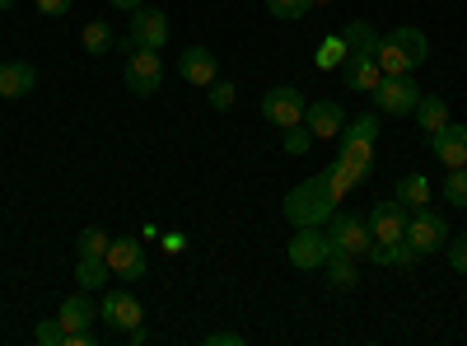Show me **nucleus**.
<instances>
[{"mask_svg": "<svg viewBox=\"0 0 467 346\" xmlns=\"http://www.w3.org/2000/svg\"><path fill=\"white\" fill-rule=\"evenodd\" d=\"M337 206H341V197H337V187L327 183V173H314V178H304L299 187L285 192V206L281 211L299 229V225H327Z\"/></svg>", "mask_w": 467, "mask_h": 346, "instance_id": "1", "label": "nucleus"}, {"mask_svg": "<svg viewBox=\"0 0 467 346\" xmlns=\"http://www.w3.org/2000/svg\"><path fill=\"white\" fill-rule=\"evenodd\" d=\"M327 239H332V253H346V257H365L369 244H374L369 220L356 215V211H341V206H337L332 220H327Z\"/></svg>", "mask_w": 467, "mask_h": 346, "instance_id": "2", "label": "nucleus"}, {"mask_svg": "<svg viewBox=\"0 0 467 346\" xmlns=\"http://www.w3.org/2000/svg\"><path fill=\"white\" fill-rule=\"evenodd\" d=\"M449 220L440 215V211H431V206H420V211H411V220H407V244L416 248V257H431V253H444V244H449Z\"/></svg>", "mask_w": 467, "mask_h": 346, "instance_id": "3", "label": "nucleus"}, {"mask_svg": "<svg viewBox=\"0 0 467 346\" xmlns=\"http://www.w3.org/2000/svg\"><path fill=\"white\" fill-rule=\"evenodd\" d=\"M374 108L388 112V118H411V108L420 103V85L411 80V75H383V80L369 89Z\"/></svg>", "mask_w": 467, "mask_h": 346, "instance_id": "4", "label": "nucleus"}, {"mask_svg": "<svg viewBox=\"0 0 467 346\" xmlns=\"http://www.w3.org/2000/svg\"><path fill=\"white\" fill-rule=\"evenodd\" d=\"M327 257H332L327 225H299L295 239H290V267H299V272H314V267H327Z\"/></svg>", "mask_w": 467, "mask_h": 346, "instance_id": "5", "label": "nucleus"}, {"mask_svg": "<svg viewBox=\"0 0 467 346\" xmlns=\"http://www.w3.org/2000/svg\"><path fill=\"white\" fill-rule=\"evenodd\" d=\"M127 89L136 99H150V94L164 89V61H160V52L131 47V57H127Z\"/></svg>", "mask_w": 467, "mask_h": 346, "instance_id": "6", "label": "nucleus"}, {"mask_svg": "<svg viewBox=\"0 0 467 346\" xmlns=\"http://www.w3.org/2000/svg\"><path fill=\"white\" fill-rule=\"evenodd\" d=\"M304 108H308V103H304V94H299L295 85H276V89L262 94V118H266L271 127H281V131L304 122Z\"/></svg>", "mask_w": 467, "mask_h": 346, "instance_id": "7", "label": "nucleus"}, {"mask_svg": "<svg viewBox=\"0 0 467 346\" xmlns=\"http://www.w3.org/2000/svg\"><path fill=\"white\" fill-rule=\"evenodd\" d=\"M99 319H103L112 332H131V328L145 323V309H140V299H136L131 290H108V295L99 299Z\"/></svg>", "mask_w": 467, "mask_h": 346, "instance_id": "8", "label": "nucleus"}, {"mask_svg": "<svg viewBox=\"0 0 467 346\" xmlns=\"http://www.w3.org/2000/svg\"><path fill=\"white\" fill-rule=\"evenodd\" d=\"M365 220H369V235H374L379 244H398V239H407V220H411V211L393 197V202H374V211H369Z\"/></svg>", "mask_w": 467, "mask_h": 346, "instance_id": "9", "label": "nucleus"}, {"mask_svg": "<svg viewBox=\"0 0 467 346\" xmlns=\"http://www.w3.org/2000/svg\"><path fill=\"white\" fill-rule=\"evenodd\" d=\"M131 43L136 47H150V52H164V43H169V15L164 10H150V5H140V10H131Z\"/></svg>", "mask_w": 467, "mask_h": 346, "instance_id": "10", "label": "nucleus"}, {"mask_svg": "<svg viewBox=\"0 0 467 346\" xmlns=\"http://www.w3.org/2000/svg\"><path fill=\"white\" fill-rule=\"evenodd\" d=\"M103 257H108V267H112V277H122V281H140L145 267H150L140 239H112Z\"/></svg>", "mask_w": 467, "mask_h": 346, "instance_id": "11", "label": "nucleus"}, {"mask_svg": "<svg viewBox=\"0 0 467 346\" xmlns=\"http://www.w3.org/2000/svg\"><path fill=\"white\" fill-rule=\"evenodd\" d=\"M425 141H431V155L444 169H462L467 164V127L462 122H444L435 136H425Z\"/></svg>", "mask_w": 467, "mask_h": 346, "instance_id": "12", "label": "nucleus"}, {"mask_svg": "<svg viewBox=\"0 0 467 346\" xmlns=\"http://www.w3.org/2000/svg\"><path fill=\"white\" fill-rule=\"evenodd\" d=\"M341 80H346V89L369 94V89L383 80V70H379L374 52H346V61H341Z\"/></svg>", "mask_w": 467, "mask_h": 346, "instance_id": "13", "label": "nucleus"}, {"mask_svg": "<svg viewBox=\"0 0 467 346\" xmlns=\"http://www.w3.org/2000/svg\"><path fill=\"white\" fill-rule=\"evenodd\" d=\"M215 70H220V61H215L211 47H187V52L178 57V75H182L187 85H197V89H206V85L215 80Z\"/></svg>", "mask_w": 467, "mask_h": 346, "instance_id": "14", "label": "nucleus"}, {"mask_svg": "<svg viewBox=\"0 0 467 346\" xmlns=\"http://www.w3.org/2000/svg\"><path fill=\"white\" fill-rule=\"evenodd\" d=\"M304 122H308V131H314V141H332V136H341V127H346V112H341L332 99H318V103L304 108Z\"/></svg>", "mask_w": 467, "mask_h": 346, "instance_id": "15", "label": "nucleus"}, {"mask_svg": "<svg viewBox=\"0 0 467 346\" xmlns=\"http://www.w3.org/2000/svg\"><path fill=\"white\" fill-rule=\"evenodd\" d=\"M37 89V70L28 61H0V99H28Z\"/></svg>", "mask_w": 467, "mask_h": 346, "instance_id": "16", "label": "nucleus"}, {"mask_svg": "<svg viewBox=\"0 0 467 346\" xmlns=\"http://www.w3.org/2000/svg\"><path fill=\"white\" fill-rule=\"evenodd\" d=\"M57 319H61V328H66V332H80V328H89V323L99 319V304L89 299V290H80V295H70V299L61 304Z\"/></svg>", "mask_w": 467, "mask_h": 346, "instance_id": "17", "label": "nucleus"}, {"mask_svg": "<svg viewBox=\"0 0 467 346\" xmlns=\"http://www.w3.org/2000/svg\"><path fill=\"white\" fill-rule=\"evenodd\" d=\"M411 118H416V127H420L425 136H435V131L449 122V103H444L440 94H420V103L411 108Z\"/></svg>", "mask_w": 467, "mask_h": 346, "instance_id": "18", "label": "nucleus"}, {"mask_svg": "<svg viewBox=\"0 0 467 346\" xmlns=\"http://www.w3.org/2000/svg\"><path fill=\"white\" fill-rule=\"evenodd\" d=\"M369 262H379V267H411L416 262V248L407 244V239H398V244H369V253H365Z\"/></svg>", "mask_w": 467, "mask_h": 346, "instance_id": "19", "label": "nucleus"}, {"mask_svg": "<svg viewBox=\"0 0 467 346\" xmlns=\"http://www.w3.org/2000/svg\"><path fill=\"white\" fill-rule=\"evenodd\" d=\"M75 281H80V290H103L112 281L108 257H80V262H75Z\"/></svg>", "mask_w": 467, "mask_h": 346, "instance_id": "20", "label": "nucleus"}, {"mask_svg": "<svg viewBox=\"0 0 467 346\" xmlns=\"http://www.w3.org/2000/svg\"><path fill=\"white\" fill-rule=\"evenodd\" d=\"M341 164H350V169H360L365 178H369V169H374V141H356V136H341V155H337Z\"/></svg>", "mask_w": 467, "mask_h": 346, "instance_id": "21", "label": "nucleus"}, {"mask_svg": "<svg viewBox=\"0 0 467 346\" xmlns=\"http://www.w3.org/2000/svg\"><path fill=\"white\" fill-rule=\"evenodd\" d=\"M393 197H398L407 211H420L425 202H431V178H425V173H407V178L398 183V192H393Z\"/></svg>", "mask_w": 467, "mask_h": 346, "instance_id": "22", "label": "nucleus"}, {"mask_svg": "<svg viewBox=\"0 0 467 346\" xmlns=\"http://www.w3.org/2000/svg\"><path fill=\"white\" fill-rule=\"evenodd\" d=\"M327 281H332V290H356V281H360V272H356V257L332 253V257H327Z\"/></svg>", "mask_w": 467, "mask_h": 346, "instance_id": "23", "label": "nucleus"}, {"mask_svg": "<svg viewBox=\"0 0 467 346\" xmlns=\"http://www.w3.org/2000/svg\"><path fill=\"white\" fill-rule=\"evenodd\" d=\"M80 47H85L89 57H103V52H112V28H108L103 19L85 24V33H80Z\"/></svg>", "mask_w": 467, "mask_h": 346, "instance_id": "24", "label": "nucleus"}, {"mask_svg": "<svg viewBox=\"0 0 467 346\" xmlns=\"http://www.w3.org/2000/svg\"><path fill=\"white\" fill-rule=\"evenodd\" d=\"M346 52H374L379 47V33L365 24V19H356V24H346Z\"/></svg>", "mask_w": 467, "mask_h": 346, "instance_id": "25", "label": "nucleus"}, {"mask_svg": "<svg viewBox=\"0 0 467 346\" xmlns=\"http://www.w3.org/2000/svg\"><path fill=\"white\" fill-rule=\"evenodd\" d=\"M108 244H112V239L103 235L99 225H85V229H80V239H75V253H80V257H103Z\"/></svg>", "mask_w": 467, "mask_h": 346, "instance_id": "26", "label": "nucleus"}, {"mask_svg": "<svg viewBox=\"0 0 467 346\" xmlns=\"http://www.w3.org/2000/svg\"><path fill=\"white\" fill-rule=\"evenodd\" d=\"M323 173H327V183L337 187V197H341V202H346V192H350V187H360V183H365L360 169H350V164H341V160H337L332 169H323Z\"/></svg>", "mask_w": 467, "mask_h": 346, "instance_id": "27", "label": "nucleus"}, {"mask_svg": "<svg viewBox=\"0 0 467 346\" xmlns=\"http://www.w3.org/2000/svg\"><path fill=\"white\" fill-rule=\"evenodd\" d=\"M341 61H346V37H341V33L323 37V47H318V70H341Z\"/></svg>", "mask_w": 467, "mask_h": 346, "instance_id": "28", "label": "nucleus"}, {"mask_svg": "<svg viewBox=\"0 0 467 346\" xmlns=\"http://www.w3.org/2000/svg\"><path fill=\"white\" fill-rule=\"evenodd\" d=\"M341 136H356V141H379V112H360L341 127Z\"/></svg>", "mask_w": 467, "mask_h": 346, "instance_id": "29", "label": "nucleus"}, {"mask_svg": "<svg viewBox=\"0 0 467 346\" xmlns=\"http://www.w3.org/2000/svg\"><path fill=\"white\" fill-rule=\"evenodd\" d=\"M206 94H211V108H215V112H229L234 103H239V89H234V80H211Z\"/></svg>", "mask_w": 467, "mask_h": 346, "instance_id": "30", "label": "nucleus"}, {"mask_svg": "<svg viewBox=\"0 0 467 346\" xmlns=\"http://www.w3.org/2000/svg\"><path fill=\"white\" fill-rule=\"evenodd\" d=\"M444 202L467 206V164H462V169H449V178H444Z\"/></svg>", "mask_w": 467, "mask_h": 346, "instance_id": "31", "label": "nucleus"}, {"mask_svg": "<svg viewBox=\"0 0 467 346\" xmlns=\"http://www.w3.org/2000/svg\"><path fill=\"white\" fill-rule=\"evenodd\" d=\"M266 10L276 19H304L308 10H314V0H266Z\"/></svg>", "mask_w": 467, "mask_h": 346, "instance_id": "32", "label": "nucleus"}, {"mask_svg": "<svg viewBox=\"0 0 467 346\" xmlns=\"http://www.w3.org/2000/svg\"><path fill=\"white\" fill-rule=\"evenodd\" d=\"M444 253H449V267H453V272L467 277V235H449Z\"/></svg>", "mask_w": 467, "mask_h": 346, "instance_id": "33", "label": "nucleus"}, {"mask_svg": "<svg viewBox=\"0 0 467 346\" xmlns=\"http://www.w3.org/2000/svg\"><path fill=\"white\" fill-rule=\"evenodd\" d=\"M33 337L43 341V346H61V341H66V328H61V319H43Z\"/></svg>", "mask_w": 467, "mask_h": 346, "instance_id": "34", "label": "nucleus"}, {"mask_svg": "<svg viewBox=\"0 0 467 346\" xmlns=\"http://www.w3.org/2000/svg\"><path fill=\"white\" fill-rule=\"evenodd\" d=\"M308 141H314V131H304V122L299 127H285V150H290V155H304Z\"/></svg>", "mask_w": 467, "mask_h": 346, "instance_id": "35", "label": "nucleus"}, {"mask_svg": "<svg viewBox=\"0 0 467 346\" xmlns=\"http://www.w3.org/2000/svg\"><path fill=\"white\" fill-rule=\"evenodd\" d=\"M206 346H244V332H211Z\"/></svg>", "mask_w": 467, "mask_h": 346, "instance_id": "36", "label": "nucleus"}, {"mask_svg": "<svg viewBox=\"0 0 467 346\" xmlns=\"http://www.w3.org/2000/svg\"><path fill=\"white\" fill-rule=\"evenodd\" d=\"M37 10H43L47 19H57V15H66V10H70V0H37Z\"/></svg>", "mask_w": 467, "mask_h": 346, "instance_id": "37", "label": "nucleus"}, {"mask_svg": "<svg viewBox=\"0 0 467 346\" xmlns=\"http://www.w3.org/2000/svg\"><path fill=\"white\" fill-rule=\"evenodd\" d=\"M61 346H94V332L89 328H80V332H66V341Z\"/></svg>", "mask_w": 467, "mask_h": 346, "instance_id": "38", "label": "nucleus"}, {"mask_svg": "<svg viewBox=\"0 0 467 346\" xmlns=\"http://www.w3.org/2000/svg\"><path fill=\"white\" fill-rule=\"evenodd\" d=\"M164 248L169 253H182L187 248V235H178V229H173V235H164Z\"/></svg>", "mask_w": 467, "mask_h": 346, "instance_id": "39", "label": "nucleus"}, {"mask_svg": "<svg viewBox=\"0 0 467 346\" xmlns=\"http://www.w3.org/2000/svg\"><path fill=\"white\" fill-rule=\"evenodd\" d=\"M108 5H112V10H122V15H131V10L145 5V0H108Z\"/></svg>", "mask_w": 467, "mask_h": 346, "instance_id": "40", "label": "nucleus"}, {"mask_svg": "<svg viewBox=\"0 0 467 346\" xmlns=\"http://www.w3.org/2000/svg\"><path fill=\"white\" fill-rule=\"evenodd\" d=\"M127 341H131V346H145V341H150V332H145V323H140V328H131V332H127Z\"/></svg>", "mask_w": 467, "mask_h": 346, "instance_id": "41", "label": "nucleus"}, {"mask_svg": "<svg viewBox=\"0 0 467 346\" xmlns=\"http://www.w3.org/2000/svg\"><path fill=\"white\" fill-rule=\"evenodd\" d=\"M5 10H15V0H0V15H5Z\"/></svg>", "mask_w": 467, "mask_h": 346, "instance_id": "42", "label": "nucleus"}, {"mask_svg": "<svg viewBox=\"0 0 467 346\" xmlns=\"http://www.w3.org/2000/svg\"><path fill=\"white\" fill-rule=\"evenodd\" d=\"M314 5H337V0H314Z\"/></svg>", "mask_w": 467, "mask_h": 346, "instance_id": "43", "label": "nucleus"}]
</instances>
